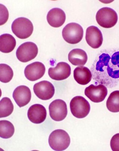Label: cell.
<instances>
[{
	"instance_id": "20",
	"label": "cell",
	"mask_w": 119,
	"mask_h": 151,
	"mask_svg": "<svg viewBox=\"0 0 119 151\" xmlns=\"http://www.w3.org/2000/svg\"><path fill=\"white\" fill-rule=\"evenodd\" d=\"M14 133V126L11 122L6 120L0 121V137L1 138H10Z\"/></svg>"
},
{
	"instance_id": "21",
	"label": "cell",
	"mask_w": 119,
	"mask_h": 151,
	"mask_svg": "<svg viewBox=\"0 0 119 151\" xmlns=\"http://www.w3.org/2000/svg\"><path fill=\"white\" fill-rule=\"evenodd\" d=\"M0 118H5L10 115L14 110L11 100L7 97L3 98L0 102Z\"/></svg>"
},
{
	"instance_id": "24",
	"label": "cell",
	"mask_w": 119,
	"mask_h": 151,
	"mask_svg": "<svg viewBox=\"0 0 119 151\" xmlns=\"http://www.w3.org/2000/svg\"><path fill=\"white\" fill-rule=\"evenodd\" d=\"M110 147L113 151H119V133L112 137L110 141Z\"/></svg>"
},
{
	"instance_id": "2",
	"label": "cell",
	"mask_w": 119,
	"mask_h": 151,
	"mask_svg": "<svg viewBox=\"0 0 119 151\" xmlns=\"http://www.w3.org/2000/svg\"><path fill=\"white\" fill-rule=\"evenodd\" d=\"M48 142L50 147L53 150H64L69 146L70 136L65 131L58 129L54 130L50 134Z\"/></svg>"
},
{
	"instance_id": "22",
	"label": "cell",
	"mask_w": 119,
	"mask_h": 151,
	"mask_svg": "<svg viewBox=\"0 0 119 151\" xmlns=\"http://www.w3.org/2000/svg\"><path fill=\"white\" fill-rule=\"evenodd\" d=\"M108 110L112 112H119V91H115L110 94L106 102Z\"/></svg>"
},
{
	"instance_id": "18",
	"label": "cell",
	"mask_w": 119,
	"mask_h": 151,
	"mask_svg": "<svg viewBox=\"0 0 119 151\" xmlns=\"http://www.w3.org/2000/svg\"><path fill=\"white\" fill-rule=\"evenodd\" d=\"M68 59L69 61L73 65L82 66L86 64L88 57L84 50L76 48L70 51L69 54Z\"/></svg>"
},
{
	"instance_id": "5",
	"label": "cell",
	"mask_w": 119,
	"mask_h": 151,
	"mask_svg": "<svg viewBox=\"0 0 119 151\" xmlns=\"http://www.w3.org/2000/svg\"><path fill=\"white\" fill-rule=\"evenodd\" d=\"M83 28L79 24L72 22L67 24L63 28L62 35L66 42L70 44H78L83 36Z\"/></svg>"
},
{
	"instance_id": "14",
	"label": "cell",
	"mask_w": 119,
	"mask_h": 151,
	"mask_svg": "<svg viewBox=\"0 0 119 151\" xmlns=\"http://www.w3.org/2000/svg\"><path fill=\"white\" fill-rule=\"evenodd\" d=\"M13 96L15 101L20 107L26 106L30 101L32 93L27 86H18L13 91Z\"/></svg>"
},
{
	"instance_id": "1",
	"label": "cell",
	"mask_w": 119,
	"mask_h": 151,
	"mask_svg": "<svg viewBox=\"0 0 119 151\" xmlns=\"http://www.w3.org/2000/svg\"><path fill=\"white\" fill-rule=\"evenodd\" d=\"M93 79L106 83L119 78V51L103 52L97 58L92 67Z\"/></svg>"
},
{
	"instance_id": "17",
	"label": "cell",
	"mask_w": 119,
	"mask_h": 151,
	"mask_svg": "<svg viewBox=\"0 0 119 151\" xmlns=\"http://www.w3.org/2000/svg\"><path fill=\"white\" fill-rule=\"evenodd\" d=\"M74 78L77 83L86 85L90 83L92 79V74L90 70L84 66L77 67L74 70Z\"/></svg>"
},
{
	"instance_id": "10",
	"label": "cell",
	"mask_w": 119,
	"mask_h": 151,
	"mask_svg": "<svg viewBox=\"0 0 119 151\" xmlns=\"http://www.w3.org/2000/svg\"><path fill=\"white\" fill-rule=\"evenodd\" d=\"M107 88L102 84L94 86L91 84L85 90V94L89 99L95 103L103 101L107 94Z\"/></svg>"
},
{
	"instance_id": "3",
	"label": "cell",
	"mask_w": 119,
	"mask_h": 151,
	"mask_svg": "<svg viewBox=\"0 0 119 151\" xmlns=\"http://www.w3.org/2000/svg\"><path fill=\"white\" fill-rule=\"evenodd\" d=\"M33 25L30 20L24 17L16 19L12 25V32L17 37L21 39L27 38L33 31Z\"/></svg>"
},
{
	"instance_id": "8",
	"label": "cell",
	"mask_w": 119,
	"mask_h": 151,
	"mask_svg": "<svg viewBox=\"0 0 119 151\" xmlns=\"http://www.w3.org/2000/svg\"><path fill=\"white\" fill-rule=\"evenodd\" d=\"M50 115L53 120L61 121L67 116V108L66 102L61 99L53 101L49 106Z\"/></svg>"
},
{
	"instance_id": "12",
	"label": "cell",
	"mask_w": 119,
	"mask_h": 151,
	"mask_svg": "<svg viewBox=\"0 0 119 151\" xmlns=\"http://www.w3.org/2000/svg\"><path fill=\"white\" fill-rule=\"evenodd\" d=\"M45 71L44 64L40 62H35L27 66L24 74L28 80L35 81L43 77Z\"/></svg>"
},
{
	"instance_id": "13",
	"label": "cell",
	"mask_w": 119,
	"mask_h": 151,
	"mask_svg": "<svg viewBox=\"0 0 119 151\" xmlns=\"http://www.w3.org/2000/svg\"><path fill=\"white\" fill-rule=\"evenodd\" d=\"M86 39L89 45L95 49L101 46L103 40L101 31L94 26L89 27L87 29Z\"/></svg>"
},
{
	"instance_id": "11",
	"label": "cell",
	"mask_w": 119,
	"mask_h": 151,
	"mask_svg": "<svg viewBox=\"0 0 119 151\" xmlns=\"http://www.w3.org/2000/svg\"><path fill=\"white\" fill-rule=\"evenodd\" d=\"M71 68L69 65L65 62H60L56 67L48 69L50 78L53 80L62 81L67 79L71 74Z\"/></svg>"
},
{
	"instance_id": "6",
	"label": "cell",
	"mask_w": 119,
	"mask_h": 151,
	"mask_svg": "<svg viewBox=\"0 0 119 151\" xmlns=\"http://www.w3.org/2000/svg\"><path fill=\"white\" fill-rule=\"evenodd\" d=\"M71 113L76 118H84L90 112V104L84 97L76 96L73 98L70 103Z\"/></svg>"
},
{
	"instance_id": "16",
	"label": "cell",
	"mask_w": 119,
	"mask_h": 151,
	"mask_svg": "<svg viewBox=\"0 0 119 151\" xmlns=\"http://www.w3.org/2000/svg\"><path fill=\"white\" fill-rule=\"evenodd\" d=\"M48 24L53 27L58 28L64 23L66 19L65 13L59 8H53L50 10L47 15Z\"/></svg>"
},
{
	"instance_id": "23",
	"label": "cell",
	"mask_w": 119,
	"mask_h": 151,
	"mask_svg": "<svg viewBox=\"0 0 119 151\" xmlns=\"http://www.w3.org/2000/svg\"><path fill=\"white\" fill-rule=\"evenodd\" d=\"M0 81L3 83L10 82L13 76V71L12 68L8 65L1 64L0 65Z\"/></svg>"
},
{
	"instance_id": "15",
	"label": "cell",
	"mask_w": 119,
	"mask_h": 151,
	"mask_svg": "<svg viewBox=\"0 0 119 151\" xmlns=\"http://www.w3.org/2000/svg\"><path fill=\"white\" fill-rule=\"evenodd\" d=\"M27 115L31 122L35 124H40L44 122L46 118V110L43 105L35 104L29 108Z\"/></svg>"
},
{
	"instance_id": "7",
	"label": "cell",
	"mask_w": 119,
	"mask_h": 151,
	"mask_svg": "<svg viewBox=\"0 0 119 151\" xmlns=\"http://www.w3.org/2000/svg\"><path fill=\"white\" fill-rule=\"evenodd\" d=\"M38 52L37 46L33 42H27L22 44L17 48L16 55L17 59L27 63L35 59Z\"/></svg>"
},
{
	"instance_id": "4",
	"label": "cell",
	"mask_w": 119,
	"mask_h": 151,
	"mask_svg": "<svg viewBox=\"0 0 119 151\" xmlns=\"http://www.w3.org/2000/svg\"><path fill=\"white\" fill-rule=\"evenodd\" d=\"M96 20L102 27L109 28L117 23L118 17L116 12L111 8L103 7L99 9L96 14Z\"/></svg>"
},
{
	"instance_id": "9",
	"label": "cell",
	"mask_w": 119,
	"mask_h": 151,
	"mask_svg": "<svg viewBox=\"0 0 119 151\" xmlns=\"http://www.w3.org/2000/svg\"><path fill=\"white\" fill-rule=\"evenodd\" d=\"M35 93L38 98L43 100H48L53 96L55 89L50 82L43 81L35 83L33 87Z\"/></svg>"
},
{
	"instance_id": "19",
	"label": "cell",
	"mask_w": 119,
	"mask_h": 151,
	"mask_svg": "<svg viewBox=\"0 0 119 151\" xmlns=\"http://www.w3.org/2000/svg\"><path fill=\"white\" fill-rule=\"evenodd\" d=\"M16 40L14 37L9 34L1 35L0 37V50L4 53L12 52L16 47Z\"/></svg>"
}]
</instances>
